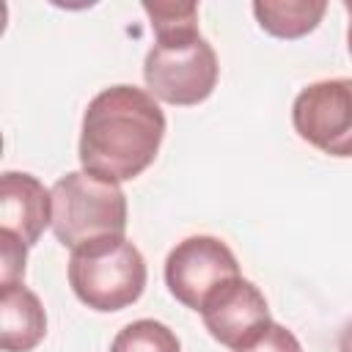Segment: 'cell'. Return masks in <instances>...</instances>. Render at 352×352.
I'll return each instance as SVG.
<instances>
[{"mask_svg": "<svg viewBox=\"0 0 352 352\" xmlns=\"http://www.w3.org/2000/svg\"><path fill=\"white\" fill-rule=\"evenodd\" d=\"M198 314L209 336L228 349H239L250 344L256 336H261L272 324L267 297L256 283H250L242 275L217 286L206 297Z\"/></svg>", "mask_w": 352, "mask_h": 352, "instance_id": "7", "label": "cell"}, {"mask_svg": "<svg viewBox=\"0 0 352 352\" xmlns=\"http://www.w3.org/2000/svg\"><path fill=\"white\" fill-rule=\"evenodd\" d=\"M256 22L264 33L275 38H302L316 30L327 3L324 0H256Z\"/></svg>", "mask_w": 352, "mask_h": 352, "instance_id": "10", "label": "cell"}, {"mask_svg": "<svg viewBox=\"0 0 352 352\" xmlns=\"http://www.w3.org/2000/svg\"><path fill=\"white\" fill-rule=\"evenodd\" d=\"M234 352H302V344L297 341V336L289 327L272 322L261 336H256L250 344H245Z\"/></svg>", "mask_w": 352, "mask_h": 352, "instance_id": "14", "label": "cell"}, {"mask_svg": "<svg viewBox=\"0 0 352 352\" xmlns=\"http://www.w3.org/2000/svg\"><path fill=\"white\" fill-rule=\"evenodd\" d=\"M47 226H52V192L33 173L6 170L0 176V231L33 248Z\"/></svg>", "mask_w": 352, "mask_h": 352, "instance_id": "8", "label": "cell"}, {"mask_svg": "<svg viewBox=\"0 0 352 352\" xmlns=\"http://www.w3.org/2000/svg\"><path fill=\"white\" fill-rule=\"evenodd\" d=\"M346 14H349V25H346V47H349V55H352V0L344 3Z\"/></svg>", "mask_w": 352, "mask_h": 352, "instance_id": "16", "label": "cell"}, {"mask_svg": "<svg viewBox=\"0 0 352 352\" xmlns=\"http://www.w3.org/2000/svg\"><path fill=\"white\" fill-rule=\"evenodd\" d=\"M110 352H182L176 333L157 319H135L110 341Z\"/></svg>", "mask_w": 352, "mask_h": 352, "instance_id": "12", "label": "cell"}, {"mask_svg": "<svg viewBox=\"0 0 352 352\" xmlns=\"http://www.w3.org/2000/svg\"><path fill=\"white\" fill-rule=\"evenodd\" d=\"M231 278H239V261L223 239L209 234H195L176 242L165 258L168 292L192 311H201L206 297Z\"/></svg>", "mask_w": 352, "mask_h": 352, "instance_id": "6", "label": "cell"}, {"mask_svg": "<svg viewBox=\"0 0 352 352\" xmlns=\"http://www.w3.org/2000/svg\"><path fill=\"white\" fill-rule=\"evenodd\" d=\"M220 63L212 44L195 33L170 41H154L143 60V80L154 99L190 107L212 96Z\"/></svg>", "mask_w": 352, "mask_h": 352, "instance_id": "4", "label": "cell"}, {"mask_svg": "<svg viewBox=\"0 0 352 352\" xmlns=\"http://www.w3.org/2000/svg\"><path fill=\"white\" fill-rule=\"evenodd\" d=\"M66 275L82 305L110 314L140 300L148 270L143 253L126 236H113L72 250Z\"/></svg>", "mask_w": 352, "mask_h": 352, "instance_id": "3", "label": "cell"}, {"mask_svg": "<svg viewBox=\"0 0 352 352\" xmlns=\"http://www.w3.org/2000/svg\"><path fill=\"white\" fill-rule=\"evenodd\" d=\"M52 234L77 250L82 245L126 234V195L118 182L91 170H69L52 187Z\"/></svg>", "mask_w": 352, "mask_h": 352, "instance_id": "2", "label": "cell"}, {"mask_svg": "<svg viewBox=\"0 0 352 352\" xmlns=\"http://www.w3.org/2000/svg\"><path fill=\"white\" fill-rule=\"evenodd\" d=\"M47 336V314L36 292L25 283L0 286V346L3 352H30Z\"/></svg>", "mask_w": 352, "mask_h": 352, "instance_id": "9", "label": "cell"}, {"mask_svg": "<svg viewBox=\"0 0 352 352\" xmlns=\"http://www.w3.org/2000/svg\"><path fill=\"white\" fill-rule=\"evenodd\" d=\"M165 138L160 102L138 85L102 88L82 113L80 165L110 182H132L154 160Z\"/></svg>", "mask_w": 352, "mask_h": 352, "instance_id": "1", "label": "cell"}, {"mask_svg": "<svg viewBox=\"0 0 352 352\" xmlns=\"http://www.w3.org/2000/svg\"><path fill=\"white\" fill-rule=\"evenodd\" d=\"M338 352H352V322H346L338 336Z\"/></svg>", "mask_w": 352, "mask_h": 352, "instance_id": "15", "label": "cell"}, {"mask_svg": "<svg viewBox=\"0 0 352 352\" xmlns=\"http://www.w3.org/2000/svg\"><path fill=\"white\" fill-rule=\"evenodd\" d=\"M143 11L151 19L154 41H170L195 36L198 30V6L195 3H179V0H143Z\"/></svg>", "mask_w": 352, "mask_h": 352, "instance_id": "11", "label": "cell"}, {"mask_svg": "<svg viewBox=\"0 0 352 352\" xmlns=\"http://www.w3.org/2000/svg\"><path fill=\"white\" fill-rule=\"evenodd\" d=\"M294 132L330 157H352V77L316 80L292 102Z\"/></svg>", "mask_w": 352, "mask_h": 352, "instance_id": "5", "label": "cell"}, {"mask_svg": "<svg viewBox=\"0 0 352 352\" xmlns=\"http://www.w3.org/2000/svg\"><path fill=\"white\" fill-rule=\"evenodd\" d=\"M28 261V245L8 231H0V286L22 283Z\"/></svg>", "mask_w": 352, "mask_h": 352, "instance_id": "13", "label": "cell"}]
</instances>
